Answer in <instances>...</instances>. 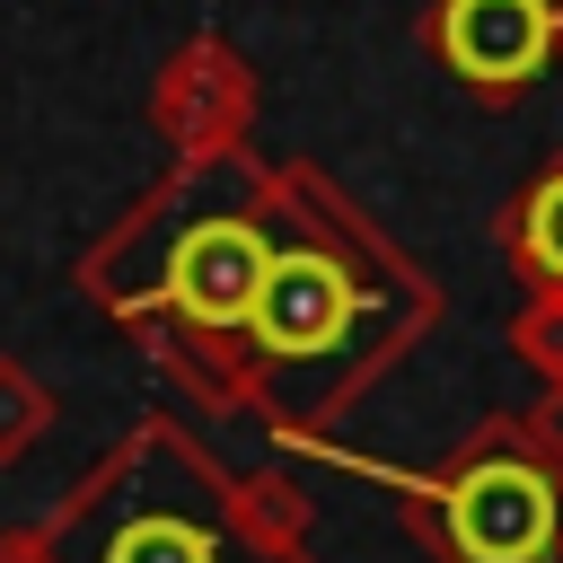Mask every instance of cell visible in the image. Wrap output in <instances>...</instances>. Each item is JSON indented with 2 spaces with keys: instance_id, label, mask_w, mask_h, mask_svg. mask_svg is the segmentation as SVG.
Instances as JSON below:
<instances>
[{
  "instance_id": "obj_7",
  "label": "cell",
  "mask_w": 563,
  "mask_h": 563,
  "mask_svg": "<svg viewBox=\"0 0 563 563\" xmlns=\"http://www.w3.org/2000/svg\"><path fill=\"white\" fill-rule=\"evenodd\" d=\"M510 343H519V352H528V361L563 387V290H554V299H537V308L510 325Z\"/></svg>"
},
{
  "instance_id": "obj_5",
  "label": "cell",
  "mask_w": 563,
  "mask_h": 563,
  "mask_svg": "<svg viewBox=\"0 0 563 563\" xmlns=\"http://www.w3.org/2000/svg\"><path fill=\"white\" fill-rule=\"evenodd\" d=\"M62 563H238V537L220 510L202 519L141 484V493H106L79 519V537H62Z\"/></svg>"
},
{
  "instance_id": "obj_8",
  "label": "cell",
  "mask_w": 563,
  "mask_h": 563,
  "mask_svg": "<svg viewBox=\"0 0 563 563\" xmlns=\"http://www.w3.org/2000/svg\"><path fill=\"white\" fill-rule=\"evenodd\" d=\"M537 431H545V440L563 449V387H554V405H545V422H537Z\"/></svg>"
},
{
  "instance_id": "obj_3",
  "label": "cell",
  "mask_w": 563,
  "mask_h": 563,
  "mask_svg": "<svg viewBox=\"0 0 563 563\" xmlns=\"http://www.w3.org/2000/svg\"><path fill=\"white\" fill-rule=\"evenodd\" d=\"M264 264H273L264 220H246V211L185 220L167 238V255H158V299L185 325H202V334H238L246 308H255V290H264Z\"/></svg>"
},
{
  "instance_id": "obj_6",
  "label": "cell",
  "mask_w": 563,
  "mask_h": 563,
  "mask_svg": "<svg viewBox=\"0 0 563 563\" xmlns=\"http://www.w3.org/2000/svg\"><path fill=\"white\" fill-rule=\"evenodd\" d=\"M510 264H519L528 282L563 290V158L519 194V211H510Z\"/></svg>"
},
{
  "instance_id": "obj_4",
  "label": "cell",
  "mask_w": 563,
  "mask_h": 563,
  "mask_svg": "<svg viewBox=\"0 0 563 563\" xmlns=\"http://www.w3.org/2000/svg\"><path fill=\"white\" fill-rule=\"evenodd\" d=\"M361 308H369V290L352 282L343 255H325V246H273L264 290L246 308V334H255L264 361H325V352H343V334L361 325Z\"/></svg>"
},
{
  "instance_id": "obj_1",
  "label": "cell",
  "mask_w": 563,
  "mask_h": 563,
  "mask_svg": "<svg viewBox=\"0 0 563 563\" xmlns=\"http://www.w3.org/2000/svg\"><path fill=\"white\" fill-rule=\"evenodd\" d=\"M440 537H449L457 563H554V545H563V484L537 457H519V449H484L440 493Z\"/></svg>"
},
{
  "instance_id": "obj_2",
  "label": "cell",
  "mask_w": 563,
  "mask_h": 563,
  "mask_svg": "<svg viewBox=\"0 0 563 563\" xmlns=\"http://www.w3.org/2000/svg\"><path fill=\"white\" fill-rule=\"evenodd\" d=\"M422 44L475 97H519L563 53V0H431Z\"/></svg>"
}]
</instances>
